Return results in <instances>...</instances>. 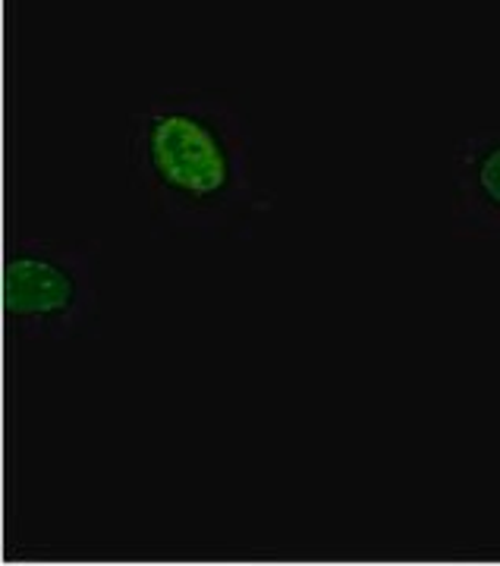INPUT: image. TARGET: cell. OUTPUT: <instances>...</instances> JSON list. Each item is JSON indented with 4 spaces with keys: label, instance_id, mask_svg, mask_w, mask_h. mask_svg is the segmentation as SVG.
Here are the masks:
<instances>
[{
    "label": "cell",
    "instance_id": "cell-1",
    "mask_svg": "<svg viewBox=\"0 0 500 566\" xmlns=\"http://www.w3.org/2000/svg\"><path fill=\"white\" fill-rule=\"evenodd\" d=\"M142 164L160 208L208 221L233 208L240 170L227 136L196 111H160L142 136Z\"/></svg>",
    "mask_w": 500,
    "mask_h": 566
},
{
    "label": "cell",
    "instance_id": "cell-2",
    "mask_svg": "<svg viewBox=\"0 0 500 566\" xmlns=\"http://www.w3.org/2000/svg\"><path fill=\"white\" fill-rule=\"evenodd\" d=\"M92 305L88 268L80 255L44 243H22L3 259V322L22 337L70 331Z\"/></svg>",
    "mask_w": 500,
    "mask_h": 566
},
{
    "label": "cell",
    "instance_id": "cell-3",
    "mask_svg": "<svg viewBox=\"0 0 500 566\" xmlns=\"http://www.w3.org/2000/svg\"><path fill=\"white\" fill-rule=\"evenodd\" d=\"M450 208L466 233L500 240V126L454 148Z\"/></svg>",
    "mask_w": 500,
    "mask_h": 566
}]
</instances>
